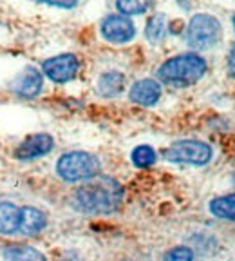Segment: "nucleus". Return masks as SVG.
<instances>
[{
	"instance_id": "nucleus-1",
	"label": "nucleus",
	"mask_w": 235,
	"mask_h": 261,
	"mask_svg": "<svg viewBox=\"0 0 235 261\" xmlns=\"http://www.w3.org/2000/svg\"><path fill=\"white\" fill-rule=\"evenodd\" d=\"M74 207L85 214H112L123 201V187L110 176H94L74 191Z\"/></svg>"
},
{
	"instance_id": "nucleus-2",
	"label": "nucleus",
	"mask_w": 235,
	"mask_h": 261,
	"mask_svg": "<svg viewBox=\"0 0 235 261\" xmlns=\"http://www.w3.org/2000/svg\"><path fill=\"white\" fill-rule=\"evenodd\" d=\"M207 73V62L195 53H185L165 60L158 69L161 84L170 87H190Z\"/></svg>"
},
{
	"instance_id": "nucleus-3",
	"label": "nucleus",
	"mask_w": 235,
	"mask_h": 261,
	"mask_svg": "<svg viewBox=\"0 0 235 261\" xmlns=\"http://www.w3.org/2000/svg\"><path fill=\"white\" fill-rule=\"evenodd\" d=\"M102 171V163L94 154L85 151H71L58 158L56 172L65 181H87Z\"/></svg>"
},
{
	"instance_id": "nucleus-4",
	"label": "nucleus",
	"mask_w": 235,
	"mask_h": 261,
	"mask_svg": "<svg viewBox=\"0 0 235 261\" xmlns=\"http://www.w3.org/2000/svg\"><path fill=\"white\" fill-rule=\"evenodd\" d=\"M221 38V24L215 16L199 13L192 16L187 28V42L194 49H210Z\"/></svg>"
},
{
	"instance_id": "nucleus-5",
	"label": "nucleus",
	"mask_w": 235,
	"mask_h": 261,
	"mask_svg": "<svg viewBox=\"0 0 235 261\" xmlns=\"http://www.w3.org/2000/svg\"><path fill=\"white\" fill-rule=\"evenodd\" d=\"M212 147L199 140H179L163 151V158L172 163H187V165H207L212 160Z\"/></svg>"
},
{
	"instance_id": "nucleus-6",
	"label": "nucleus",
	"mask_w": 235,
	"mask_h": 261,
	"mask_svg": "<svg viewBox=\"0 0 235 261\" xmlns=\"http://www.w3.org/2000/svg\"><path fill=\"white\" fill-rule=\"evenodd\" d=\"M78 69H80V62L71 53L47 58L42 65V73L54 84H65V82L73 80L76 76Z\"/></svg>"
},
{
	"instance_id": "nucleus-7",
	"label": "nucleus",
	"mask_w": 235,
	"mask_h": 261,
	"mask_svg": "<svg viewBox=\"0 0 235 261\" xmlns=\"http://www.w3.org/2000/svg\"><path fill=\"white\" fill-rule=\"evenodd\" d=\"M102 37L110 44H127L136 37V25L125 15H109L100 25Z\"/></svg>"
},
{
	"instance_id": "nucleus-8",
	"label": "nucleus",
	"mask_w": 235,
	"mask_h": 261,
	"mask_svg": "<svg viewBox=\"0 0 235 261\" xmlns=\"http://www.w3.org/2000/svg\"><path fill=\"white\" fill-rule=\"evenodd\" d=\"M54 147V138L47 133H37L31 135L16 147L15 158L22 160V162H33V160L42 158V156L49 154Z\"/></svg>"
},
{
	"instance_id": "nucleus-9",
	"label": "nucleus",
	"mask_w": 235,
	"mask_h": 261,
	"mask_svg": "<svg viewBox=\"0 0 235 261\" xmlns=\"http://www.w3.org/2000/svg\"><path fill=\"white\" fill-rule=\"evenodd\" d=\"M13 91L16 93V96L20 98H35L40 94L42 87H44V74L33 67V65H27L24 71H22L18 76L13 82Z\"/></svg>"
},
{
	"instance_id": "nucleus-10",
	"label": "nucleus",
	"mask_w": 235,
	"mask_h": 261,
	"mask_svg": "<svg viewBox=\"0 0 235 261\" xmlns=\"http://www.w3.org/2000/svg\"><path fill=\"white\" fill-rule=\"evenodd\" d=\"M129 98H130V102L138 103V106H143V107L156 106V103L159 102V98H161V84L152 80V78L138 80L130 87Z\"/></svg>"
},
{
	"instance_id": "nucleus-11",
	"label": "nucleus",
	"mask_w": 235,
	"mask_h": 261,
	"mask_svg": "<svg viewBox=\"0 0 235 261\" xmlns=\"http://www.w3.org/2000/svg\"><path fill=\"white\" fill-rule=\"evenodd\" d=\"M22 207H16L11 201H0V234L11 236L20 232Z\"/></svg>"
},
{
	"instance_id": "nucleus-12",
	"label": "nucleus",
	"mask_w": 235,
	"mask_h": 261,
	"mask_svg": "<svg viewBox=\"0 0 235 261\" xmlns=\"http://www.w3.org/2000/svg\"><path fill=\"white\" fill-rule=\"evenodd\" d=\"M47 225V216L37 207H22V220H20V232L22 236H35L40 234Z\"/></svg>"
},
{
	"instance_id": "nucleus-13",
	"label": "nucleus",
	"mask_w": 235,
	"mask_h": 261,
	"mask_svg": "<svg viewBox=\"0 0 235 261\" xmlns=\"http://www.w3.org/2000/svg\"><path fill=\"white\" fill-rule=\"evenodd\" d=\"M125 87V76L120 71H107L98 78L96 91L103 98H114Z\"/></svg>"
},
{
	"instance_id": "nucleus-14",
	"label": "nucleus",
	"mask_w": 235,
	"mask_h": 261,
	"mask_svg": "<svg viewBox=\"0 0 235 261\" xmlns=\"http://www.w3.org/2000/svg\"><path fill=\"white\" fill-rule=\"evenodd\" d=\"M208 211L214 218L224 221H235V192L224 196H217L208 203Z\"/></svg>"
},
{
	"instance_id": "nucleus-15",
	"label": "nucleus",
	"mask_w": 235,
	"mask_h": 261,
	"mask_svg": "<svg viewBox=\"0 0 235 261\" xmlns=\"http://www.w3.org/2000/svg\"><path fill=\"white\" fill-rule=\"evenodd\" d=\"M2 254L6 261H47L44 254L31 245H8Z\"/></svg>"
},
{
	"instance_id": "nucleus-16",
	"label": "nucleus",
	"mask_w": 235,
	"mask_h": 261,
	"mask_svg": "<svg viewBox=\"0 0 235 261\" xmlns=\"http://www.w3.org/2000/svg\"><path fill=\"white\" fill-rule=\"evenodd\" d=\"M145 37L149 38L152 44H159V42L166 37V18H165V15L158 13V15H154L149 22H146Z\"/></svg>"
},
{
	"instance_id": "nucleus-17",
	"label": "nucleus",
	"mask_w": 235,
	"mask_h": 261,
	"mask_svg": "<svg viewBox=\"0 0 235 261\" xmlns=\"http://www.w3.org/2000/svg\"><path fill=\"white\" fill-rule=\"evenodd\" d=\"M130 160L138 169H146L150 165H154L156 160H158V154H156L154 147L150 145H138L130 152Z\"/></svg>"
},
{
	"instance_id": "nucleus-18",
	"label": "nucleus",
	"mask_w": 235,
	"mask_h": 261,
	"mask_svg": "<svg viewBox=\"0 0 235 261\" xmlns=\"http://www.w3.org/2000/svg\"><path fill=\"white\" fill-rule=\"evenodd\" d=\"M152 0H116L118 11L125 16L143 15L150 8Z\"/></svg>"
},
{
	"instance_id": "nucleus-19",
	"label": "nucleus",
	"mask_w": 235,
	"mask_h": 261,
	"mask_svg": "<svg viewBox=\"0 0 235 261\" xmlns=\"http://www.w3.org/2000/svg\"><path fill=\"white\" fill-rule=\"evenodd\" d=\"M163 261H194V250L190 247H185V245H179L174 249L166 250Z\"/></svg>"
},
{
	"instance_id": "nucleus-20",
	"label": "nucleus",
	"mask_w": 235,
	"mask_h": 261,
	"mask_svg": "<svg viewBox=\"0 0 235 261\" xmlns=\"http://www.w3.org/2000/svg\"><path fill=\"white\" fill-rule=\"evenodd\" d=\"M33 2H38V4H47V6H54V8H64V9L74 8V6L78 4V0H33Z\"/></svg>"
},
{
	"instance_id": "nucleus-21",
	"label": "nucleus",
	"mask_w": 235,
	"mask_h": 261,
	"mask_svg": "<svg viewBox=\"0 0 235 261\" xmlns=\"http://www.w3.org/2000/svg\"><path fill=\"white\" fill-rule=\"evenodd\" d=\"M228 73L231 74V76L235 78V45L231 47V51H230V55H228Z\"/></svg>"
},
{
	"instance_id": "nucleus-22",
	"label": "nucleus",
	"mask_w": 235,
	"mask_h": 261,
	"mask_svg": "<svg viewBox=\"0 0 235 261\" xmlns=\"http://www.w3.org/2000/svg\"><path fill=\"white\" fill-rule=\"evenodd\" d=\"M120 261H132V259H120Z\"/></svg>"
},
{
	"instance_id": "nucleus-23",
	"label": "nucleus",
	"mask_w": 235,
	"mask_h": 261,
	"mask_svg": "<svg viewBox=\"0 0 235 261\" xmlns=\"http://www.w3.org/2000/svg\"><path fill=\"white\" fill-rule=\"evenodd\" d=\"M233 28H235V16H233Z\"/></svg>"
},
{
	"instance_id": "nucleus-24",
	"label": "nucleus",
	"mask_w": 235,
	"mask_h": 261,
	"mask_svg": "<svg viewBox=\"0 0 235 261\" xmlns=\"http://www.w3.org/2000/svg\"><path fill=\"white\" fill-rule=\"evenodd\" d=\"M233 184H235V174H233Z\"/></svg>"
}]
</instances>
